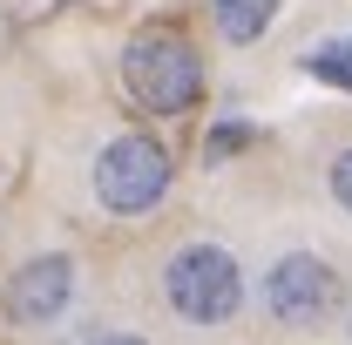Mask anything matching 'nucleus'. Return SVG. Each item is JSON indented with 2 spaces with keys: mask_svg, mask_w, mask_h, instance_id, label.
Here are the masks:
<instances>
[{
  "mask_svg": "<svg viewBox=\"0 0 352 345\" xmlns=\"http://www.w3.org/2000/svg\"><path fill=\"white\" fill-rule=\"evenodd\" d=\"M156 311L197 339L230 332L251 311V278H244L237 251L223 237H176L156 258Z\"/></svg>",
  "mask_w": 352,
  "mask_h": 345,
  "instance_id": "1",
  "label": "nucleus"
},
{
  "mask_svg": "<svg viewBox=\"0 0 352 345\" xmlns=\"http://www.w3.org/2000/svg\"><path fill=\"white\" fill-rule=\"evenodd\" d=\"M176 190V149L156 129H102L82 163V197L109 223H142L170 203Z\"/></svg>",
  "mask_w": 352,
  "mask_h": 345,
  "instance_id": "2",
  "label": "nucleus"
},
{
  "mask_svg": "<svg viewBox=\"0 0 352 345\" xmlns=\"http://www.w3.org/2000/svg\"><path fill=\"white\" fill-rule=\"evenodd\" d=\"M116 82L129 95V109H142L149 122H176V115L204 109V95H210L204 47L190 41L183 21H142L116 54Z\"/></svg>",
  "mask_w": 352,
  "mask_h": 345,
  "instance_id": "3",
  "label": "nucleus"
},
{
  "mask_svg": "<svg viewBox=\"0 0 352 345\" xmlns=\"http://www.w3.org/2000/svg\"><path fill=\"white\" fill-rule=\"evenodd\" d=\"M251 304H258V318L271 332H318L346 311V271L311 244H285V251L264 258Z\"/></svg>",
  "mask_w": 352,
  "mask_h": 345,
  "instance_id": "4",
  "label": "nucleus"
},
{
  "mask_svg": "<svg viewBox=\"0 0 352 345\" xmlns=\"http://www.w3.org/2000/svg\"><path fill=\"white\" fill-rule=\"evenodd\" d=\"M75 304H82V258L61 244L28 251L21 264L0 271V325L7 332H28V339L61 332L75 318Z\"/></svg>",
  "mask_w": 352,
  "mask_h": 345,
  "instance_id": "5",
  "label": "nucleus"
},
{
  "mask_svg": "<svg viewBox=\"0 0 352 345\" xmlns=\"http://www.w3.org/2000/svg\"><path fill=\"white\" fill-rule=\"evenodd\" d=\"M204 7H210V27L223 47H258L285 0H204Z\"/></svg>",
  "mask_w": 352,
  "mask_h": 345,
  "instance_id": "6",
  "label": "nucleus"
},
{
  "mask_svg": "<svg viewBox=\"0 0 352 345\" xmlns=\"http://www.w3.org/2000/svg\"><path fill=\"white\" fill-rule=\"evenodd\" d=\"M298 68H305L311 82H325V88H339V95H352V47L346 41H318L298 54Z\"/></svg>",
  "mask_w": 352,
  "mask_h": 345,
  "instance_id": "7",
  "label": "nucleus"
},
{
  "mask_svg": "<svg viewBox=\"0 0 352 345\" xmlns=\"http://www.w3.org/2000/svg\"><path fill=\"white\" fill-rule=\"evenodd\" d=\"M251 142H258V122H244V115H217L210 135H204V163H210V170H217V163H237Z\"/></svg>",
  "mask_w": 352,
  "mask_h": 345,
  "instance_id": "8",
  "label": "nucleus"
},
{
  "mask_svg": "<svg viewBox=\"0 0 352 345\" xmlns=\"http://www.w3.org/2000/svg\"><path fill=\"white\" fill-rule=\"evenodd\" d=\"M325 197H332L339 216H352V142H339V149L325 156Z\"/></svg>",
  "mask_w": 352,
  "mask_h": 345,
  "instance_id": "9",
  "label": "nucleus"
},
{
  "mask_svg": "<svg viewBox=\"0 0 352 345\" xmlns=\"http://www.w3.org/2000/svg\"><path fill=\"white\" fill-rule=\"evenodd\" d=\"M82 345H149L142 332H122V325H109V332H95V339H82Z\"/></svg>",
  "mask_w": 352,
  "mask_h": 345,
  "instance_id": "10",
  "label": "nucleus"
},
{
  "mask_svg": "<svg viewBox=\"0 0 352 345\" xmlns=\"http://www.w3.org/2000/svg\"><path fill=\"white\" fill-rule=\"evenodd\" d=\"M346 47H352V34H346Z\"/></svg>",
  "mask_w": 352,
  "mask_h": 345,
  "instance_id": "11",
  "label": "nucleus"
}]
</instances>
